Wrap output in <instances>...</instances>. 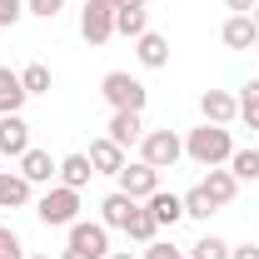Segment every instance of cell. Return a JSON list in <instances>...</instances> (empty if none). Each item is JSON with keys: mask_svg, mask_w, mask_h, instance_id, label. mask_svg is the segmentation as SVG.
<instances>
[{"mask_svg": "<svg viewBox=\"0 0 259 259\" xmlns=\"http://www.w3.org/2000/svg\"><path fill=\"white\" fill-rule=\"evenodd\" d=\"M229 259H259V244H239V249H229Z\"/></svg>", "mask_w": 259, "mask_h": 259, "instance_id": "cell-32", "label": "cell"}, {"mask_svg": "<svg viewBox=\"0 0 259 259\" xmlns=\"http://www.w3.org/2000/svg\"><path fill=\"white\" fill-rule=\"evenodd\" d=\"M70 249H80V254H90V259H105L110 254V229L90 225V220H75L70 225Z\"/></svg>", "mask_w": 259, "mask_h": 259, "instance_id": "cell-7", "label": "cell"}, {"mask_svg": "<svg viewBox=\"0 0 259 259\" xmlns=\"http://www.w3.org/2000/svg\"><path fill=\"white\" fill-rule=\"evenodd\" d=\"M20 15H25V0H0V25H5V30H10Z\"/></svg>", "mask_w": 259, "mask_h": 259, "instance_id": "cell-29", "label": "cell"}, {"mask_svg": "<svg viewBox=\"0 0 259 259\" xmlns=\"http://www.w3.org/2000/svg\"><path fill=\"white\" fill-rule=\"evenodd\" d=\"M0 259H30V254H25V244H20V234L5 229V225H0Z\"/></svg>", "mask_w": 259, "mask_h": 259, "instance_id": "cell-28", "label": "cell"}, {"mask_svg": "<svg viewBox=\"0 0 259 259\" xmlns=\"http://www.w3.org/2000/svg\"><path fill=\"white\" fill-rule=\"evenodd\" d=\"M135 204H140V199H130V194L115 190L105 204H100V225H105V229H130V214H135Z\"/></svg>", "mask_w": 259, "mask_h": 259, "instance_id": "cell-13", "label": "cell"}, {"mask_svg": "<svg viewBox=\"0 0 259 259\" xmlns=\"http://www.w3.org/2000/svg\"><path fill=\"white\" fill-rule=\"evenodd\" d=\"M239 120H244L249 130H259V80H249L244 95H239Z\"/></svg>", "mask_w": 259, "mask_h": 259, "instance_id": "cell-24", "label": "cell"}, {"mask_svg": "<svg viewBox=\"0 0 259 259\" xmlns=\"http://www.w3.org/2000/svg\"><path fill=\"white\" fill-rule=\"evenodd\" d=\"M115 30H120V35H135V40H140V35L150 30V25H145V10H115Z\"/></svg>", "mask_w": 259, "mask_h": 259, "instance_id": "cell-27", "label": "cell"}, {"mask_svg": "<svg viewBox=\"0 0 259 259\" xmlns=\"http://www.w3.org/2000/svg\"><path fill=\"white\" fill-rule=\"evenodd\" d=\"M55 175H60V185H70V190H85L90 175H95V164H90V155H65Z\"/></svg>", "mask_w": 259, "mask_h": 259, "instance_id": "cell-19", "label": "cell"}, {"mask_svg": "<svg viewBox=\"0 0 259 259\" xmlns=\"http://www.w3.org/2000/svg\"><path fill=\"white\" fill-rule=\"evenodd\" d=\"M30 150V125L20 115H0V155H25Z\"/></svg>", "mask_w": 259, "mask_h": 259, "instance_id": "cell-9", "label": "cell"}, {"mask_svg": "<svg viewBox=\"0 0 259 259\" xmlns=\"http://www.w3.org/2000/svg\"><path fill=\"white\" fill-rule=\"evenodd\" d=\"M199 110H204V125H229V120H239V100L225 95V90H204V95H199Z\"/></svg>", "mask_w": 259, "mask_h": 259, "instance_id": "cell-8", "label": "cell"}, {"mask_svg": "<svg viewBox=\"0 0 259 259\" xmlns=\"http://www.w3.org/2000/svg\"><path fill=\"white\" fill-rule=\"evenodd\" d=\"M185 155H190L194 164H204V169H214V164H229L234 140H229L225 125H199V130H190V140H185Z\"/></svg>", "mask_w": 259, "mask_h": 259, "instance_id": "cell-1", "label": "cell"}, {"mask_svg": "<svg viewBox=\"0 0 259 259\" xmlns=\"http://www.w3.org/2000/svg\"><path fill=\"white\" fill-rule=\"evenodd\" d=\"M20 85H25V95H50V70L45 65H25L20 70Z\"/></svg>", "mask_w": 259, "mask_h": 259, "instance_id": "cell-25", "label": "cell"}, {"mask_svg": "<svg viewBox=\"0 0 259 259\" xmlns=\"http://www.w3.org/2000/svg\"><path fill=\"white\" fill-rule=\"evenodd\" d=\"M130 239H140V244H155V234H160V225H155V214H150V204H135V214H130Z\"/></svg>", "mask_w": 259, "mask_h": 259, "instance_id": "cell-21", "label": "cell"}, {"mask_svg": "<svg viewBox=\"0 0 259 259\" xmlns=\"http://www.w3.org/2000/svg\"><path fill=\"white\" fill-rule=\"evenodd\" d=\"M180 199H185V214H190V220H209V214H214V199L199 190V185H194L190 194H180Z\"/></svg>", "mask_w": 259, "mask_h": 259, "instance_id": "cell-26", "label": "cell"}, {"mask_svg": "<svg viewBox=\"0 0 259 259\" xmlns=\"http://www.w3.org/2000/svg\"><path fill=\"white\" fill-rule=\"evenodd\" d=\"M115 180H120V194H130V199H150V194L160 190V169H155V164H145V160L125 164Z\"/></svg>", "mask_w": 259, "mask_h": 259, "instance_id": "cell-6", "label": "cell"}, {"mask_svg": "<svg viewBox=\"0 0 259 259\" xmlns=\"http://www.w3.org/2000/svg\"><path fill=\"white\" fill-rule=\"evenodd\" d=\"M145 259H190V254H180V249H169V244H150Z\"/></svg>", "mask_w": 259, "mask_h": 259, "instance_id": "cell-31", "label": "cell"}, {"mask_svg": "<svg viewBox=\"0 0 259 259\" xmlns=\"http://www.w3.org/2000/svg\"><path fill=\"white\" fill-rule=\"evenodd\" d=\"M135 55H140L145 70H164V65H169V40L155 35V30H145L140 40H135Z\"/></svg>", "mask_w": 259, "mask_h": 259, "instance_id": "cell-12", "label": "cell"}, {"mask_svg": "<svg viewBox=\"0 0 259 259\" xmlns=\"http://www.w3.org/2000/svg\"><path fill=\"white\" fill-rule=\"evenodd\" d=\"M60 259H90V254H80V249H65V254Z\"/></svg>", "mask_w": 259, "mask_h": 259, "instance_id": "cell-35", "label": "cell"}, {"mask_svg": "<svg viewBox=\"0 0 259 259\" xmlns=\"http://www.w3.org/2000/svg\"><path fill=\"white\" fill-rule=\"evenodd\" d=\"M115 10H145V0H110Z\"/></svg>", "mask_w": 259, "mask_h": 259, "instance_id": "cell-34", "label": "cell"}, {"mask_svg": "<svg viewBox=\"0 0 259 259\" xmlns=\"http://www.w3.org/2000/svg\"><path fill=\"white\" fill-rule=\"evenodd\" d=\"M30 259H50V254H30Z\"/></svg>", "mask_w": 259, "mask_h": 259, "instance_id": "cell-38", "label": "cell"}, {"mask_svg": "<svg viewBox=\"0 0 259 259\" xmlns=\"http://www.w3.org/2000/svg\"><path fill=\"white\" fill-rule=\"evenodd\" d=\"M80 35H85L90 45H105V40L115 35V5H110V0H85V10H80Z\"/></svg>", "mask_w": 259, "mask_h": 259, "instance_id": "cell-5", "label": "cell"}, {"mask_svg": "<svg viewBox=\"0 0 259 259\" xmlns=\"http://www.w3.org/2000/svg\"><path fill=\"white\" fill-rule=\"evenodd\" d=\"M199 190H204V194H209V199H214V209H225L229 199L239 194V180H234L229 169H220V164H214V169L204 175V185H199Z\"/></svg>", "mask_w": 259, "mask_h": 259, "instance_id": "cell-15", "label": "cell"}, {"mask_svg": "<svg viewBox=\"0 0 259 259\" xmlns=\"http://www.w3.org/2000/svg\"><path fill=\"white\" fill-rule=\"evenodd\" d=\"M25 100H30V95H25L20 75L0 65V115H20V105H25Z\"/></svg>", "mask_w": 259, "mask_h": 259, "instance_id": "cell-18", "label": "cell"}, {"mask_svg": "<svg viewBox=\"0 0 259 259\" xmlns=\"http://www.w3.org/2000/svg\"><path fill=\"white\" fill-rule=\"evenodd\" d=\"M55 169H60V164L50 160L45 150H25V155H20V175H25L30 185H50V180H55Z\"/></svg>", "mask_w": 259, "mask_h": 259, "instance_id": "cell-17", "label": "cell"}, {"mask_svg": "<svg viewBox=\"0 0 259 259\" xmlns=\"http://www.w3.org/2000/svg\"><path fill=\"white\" fill-rule=\"evenodd\" d=\"M145 204H150V214H155V225H180V220H185V199H180V194H164V190H155L150 194V199H145Z\"/></svg>", "mask_w": 259, "mask_h": 259, "instance_id": "cell-16", "label": "cell"}, {"mask_svg": "<svg viewBox=\"0 0 259 259\" xmlns=\"http://www.w3.org/2000/svg\"><path fill=\"white\" fill-rule=\"evenodd\" d=\"M249 15H254V25H259V5H254V10H249Z\"/></svg>", "mask_w": 259, "mask_h": 259, "instance_id": "cell-37", "label": "cell"}, {"mask_svg": "<svg viewBox=\"0 0 259 259\" xmlns=\"http://www.w3.org/2000/svg\"><path fill=\"white\" fill-rule=\"evenodd\" d=\"M190 259H229V244L220 239V234H204V239L190 244Z\"/></svg>", "mask_w": 259, "mask_h": 259, "instance_id": "cell-23", "label": "cell"}, {"mask_svg": "<svg viewBox=\"0 0 259 259\" xmlns=\"http://www.w3.org/2000/svg\"><path fill=\"white\" fill-rule=\"evenodd\" d=\"M180 155H185V140H180L175 130H145V140H140V160H145V164L169 169Z\"/></svg>", "mask_w": 259, "mask_h": 259, "instance_id": "cell-4", "label": "cell"}, {"mask_svg": "<svg viewBox=\"0 0 259 259\" xmlns=\"http://www.w3.org/2000/svg\"><path fill=\"white\" fill-rule=\"evenodd\" d=\"M60 5H65V0H25V10H30V15H45V20H55Z\"/></svg>", "mask_w": 259, "mask_h": 259, "instance_id": "cell-30", "label": "cell"}, {"mask_svg": "<svg viewBox=\"0 0 259 259\" xmlns=\"http://www.w3.org/2000/svg\"><path fill=\"white\" fill-rule=\"evenodd\" d=\"M105 259H135V254H125V249H115V254H105Z\"/></svg>", "mask_w": 259, "mask_h": 259, "instance_id": "cell-36", "label": "cell"}, {"mask_svg": "<svg viewBox=\"0 0 259 259\" xmlns=\"http://www.w3.org/2000/svg\"><path fill=\"white\" fill-rule=\"evenodd\" d=\"M35 214H40V225L70 229V225H75V214H80V190H70V185H55V190H45V199L35 204Z\"/></svg>", "mask_w": 259, "mask_h": 259, "instance_id": "cell-2", "label": "cell"}, {"mask_svg": "<svg viewBox=\"0 0 259 259\" xmlns=\"http://www.w3.org/2000/svg\"><path fill=\"white\" fill-rule=\"evenodd\" d=\"M30 199V180L25 175H5L0 169V209H20Z\"/></svg>", "mask_w": 259, "mask_h": 259, "instance_id": "cell-20", "label": "cell"}, {"mask_svg": "<svg viewBox=\"0 0 259 259\" xmlns=\"http://www.w3.org/2000/svg\"><path fill=\"white\" fill-rule=\"evenodd\" d=\"M220 35H225L229 50H254V45H259V25H254V15H229Z\"/></svg>", "mask_w": 259, "mask_h": 259, "instance_id": "cell-10", "label": "cell"}, {"mask_svg": "<svg viewBox=\"0 0 259 259\" xmlns=\"http://www.w3.org/2000/svg\"><path fill=\"white\" fill-rule=\"evenodd\" d=\"M90 164H95V175H120V169H125V150L105 135V140L90 145Z\"/></svg>", "mask_w": 259, "mask_h": 259, "instance_id": "cell-14", "label": "cell"}, {"mask_svg": "<svg viewBox=\"0 0 259 259\" xmlns=\"http://www.w3.org/2000/svg\"><path fill=\"white\" fill-rule=\"evenodd\" d=\"M225 5H229V10H234V15H249V10H254L259 0H225Z\"/></svg>", "mask_w": 259, "mask_h": 259, "instance_id": "cell-33", "label": "cell"}, {"mask_svg": "<svg viewBox=\"0 0 259 259\" xmlns=\"http://www.w3.org/2000/svg\"><path fill=\"white\" fill-rule=\"evenodd\" d=\"M110 140L125 150V145H140L145 140V125H140V110H115L110 115Z\"/></svg>", "mask_w": 259, "mask_h": 259, "instance_id": "cell-11", "label": "cell"}, {"mask_svg": "<svg viewBox=\"0 0 259 259\" xmlns=\"http://www.w3.org/2000/svg\"><path fill=\"white\" fill-rule=\"evenodd\" d=\"M229 175L234 180H259V150H234L229 155Z\"/></svg>", "mask_w": 259, "mask_h": 259, "instance_id": "cell-22", "label": "cell"}, {"mask_svg": "<svg viewBox=\"0 0 259 259\" xmlns=\"http://www.w3.org/2000/svg\"><path fill=\"white\" fill-rule=\"evenodd\" d=\"M100 95L110 100L115 110H145V100H150V90L135 80V75H125V70H110L105 80H100Z\"/></svg>", "mask_w": 259, "mask_h": 259, "instance_id": "cell-3", "label": "cell"}]
</instances>
